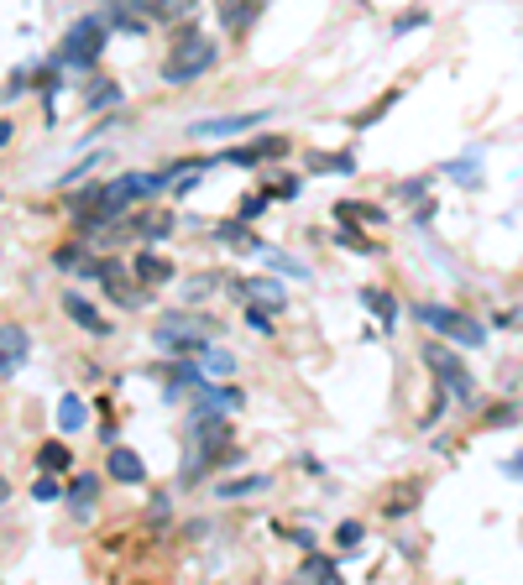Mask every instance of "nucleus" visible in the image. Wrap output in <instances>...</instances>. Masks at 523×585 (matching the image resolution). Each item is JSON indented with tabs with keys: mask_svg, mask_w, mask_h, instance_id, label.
<instances>
[{
	"mask_svg": "<svg viewBox=\"0 0 523 585\" xmlns=\"http://www.w3.org/2000/svg\"><path fill=\"white\" fill-rule=\"evenodd\" d=\"M215 335H220V324L210 314H189V309L163 314V319H157V330H152L157 350H168V356H199Z\"/></svg>",
	"mask_w": 523,
	"mask_h": 585,
	"instance_id": "nucleus-1",
	"label": "nucleus"
},
{
	"mask_svg": "<svg viewBox=\"0 0 523 585\" xmlns=\"http://www.w3.org/2000/svg\"><path fill=\"white\" fill-rule=\"evenodd\" d=\"M215 68V42L210 32H199V27H184L173 37V48H168V63H163V79L168 84H194L204 79Z\"/></svg>",
	"mask_w": 523,
	"mask_h": 585,
	"instance_id": "nucleus-2",
	"label": "nucleus"
},
{
	"mask_svg": "<svg viewBox=\"0 0 523 585\" xmlns=\"http://www.w3.org/2000/svg\"><path fill=\"white\" fill-rule=\"evenodd\" d=\"M105 42H110V21L84 16V21H74V27H68V37L58 42V58H53V63H58V68H74V74H84V68L100 63Z\"/></svg>",
	"mask_w": 523,
	"mask_h": 585,
	"instance_id": "nucleus-3",
	"label": "nucleus"
},
{
	"mask_svg": "<svg viewBox=\"0 0 523 585\" xmlns=\"http://www.w3.org/2000/svg\"><path fill=\"white\" fill-rule=\"evenodd\" d=\"M414 319L424 324V330H440L445 340H456V345H466V350L487 345V330H482V324H476L471 314H461V309H445V303H419Z\"/></svg>",
	"mask_w": 523,
	"mask_h": 585,
	"instance_id": "nucleus-4",
	"label": "nucleus"
},
{
	"mask_svg": "<svg viewBox=\"0 0 523 585\" xmlns=\"http://www.w3.org/2000/svg\"><path fill=\"white\" fill-rule=\"evenodd\" d=\"M424 361L435 366V382H440V392L450 397V403H471L476 382H471V371L461 366V356H450L445 345H435V340H429V345H424Z\"/></svg>",
	"mask_w": 523,
	"mask_h": 585,
	"instance_id": "nucleus-5",
	"label": "nucleus"
},
{
	"mask_svg": "<svg viewBox=\"0 0 523 585\" xmlns=\"http://www.w3.org/2000/svg\"><path fill=\"white\" fill-rule=\"evenodd\" d=\"M27 356H32V335L21 324H0V377H16Z\"/></svg>",
	"mask_w": 523,
	"mask_h": 585,
	"instance_id": "nucleus-6",
	"label": "nucleus"
},
{
	"mask_svg": "<svg viewBox=\"0 0 523 585\" xmlns=\"http://www.w3.org/2000/svg\"><path fill=\"white\" fill-rule=\"evenodd\" d=\"M283 152H288V136H257V142L225 152L220 162H231V168H252V162H262V157H283Z\"/></svg>",
	"mask_w": 523,
	"mask_h": 585,
	"instance_id": "nucleus-7",
	"label": "nucleus"
},
{
	"mask_svg": "<svg viewBox=\"0 0 523 585\" xmlns=\"http://www.w3.org/2000/svg\"><path fill=\"white\" fill-rule=\"evenodd\" d=\"M231 293H236L241 303H262V309H272V314H278L283 303H288V293L272 283V277H246V283H236Z\"/></svg>",
	"mask_w": 523,
	"mask_h": 585,
	"instance_id": "nucleus-8",
	"label": "nucleus"
},
{
	"mask_svg": "<svg viewBox=\"0 0 523 585\" xmlns=\"http://www.w3.org/2000/svg\"><path fill=\"white\" fill-rule=\"evenodd\" d=\"M257 121H267L262 110H252V115H220V121H194V136H199V142H215V136H241V131H252Z\"/></svg>",
	"mask_w": 523,
	"mask_h": 585,
	"instance_id": "nucleus-9",
	"label": "nucleus"
},
{
	"mask_svg": "<svg viewBox=\"0 0 523 585\" xmlns=\"http://www.w3.org/2000/svg\"><path fill=\"white\" fill-rule=\"evenodd\" d=\"M63 314L74 319L84 335H110V319H105V314H100L89 298H79V293H63Z\"/></svg>",
	"mask_w": 523,
	"mask_h": 585,
	"instance_id": "nucleus-10",
	"label": "nucleus"
},
{
	"mask_svg": "<svg viewBox=\"0 0 523 585\" xmlns=\"http://www.w3.org/2000/svg\"><path fill=\"white\" fill-rule=\"evenodd\" d=\"M246 403V397L236 392V387H215L210 377H204V387H199V403H194V413H236Z\"/></svg>",
	"mask_w": 523,
	"mask_h": 585,
	"instance_id": "nucleus-11",
	"label": "nucleus"
},
{
	"mask_svg": "<svg viewBox=\"0 0 523 585\" xmlns=\"http://www.w3.org/2000/svg\"><path fill=\"white\" fill-rule=\"evenodd\" d=\"M110 476L126 481V486H142L147 481V465H142V455H136L131 444H116V450H110Z\"/></svg>",
	"mask_w": 523,
	"mask_h": 585,
	"instance_id": "nucleus-12",
	"label": "nucleus"
},
{
	"mask_svg": "<svg viewBox=\"0 0 523 585\" xmlns=\"http://www.w3.org/2000/svg\"><path fill=\"white\" fill-rule=\"evenodd\" d=\"M215 236L231 246V251H267V241L257 236V230H246V220L236 215V220H225V225H215Z\"/></svg>",
	"mask_w": 523,
	"mask_h": 585,
	"instance_id": "nucleus-13",
	"label": "nucleus"
},
{
	"mask_svg": "<svg viewBox=\"0 0 523 585\" xmlns=\"http://www.w3.org/2000/svg\"><path fill=\"white\" fill-rule=\"evenodd\" d=\"M220 6V21H225V32H246L257 21V11H262V0H215Z\"/></svg>",
	"mask_w": 523,
	"mask_h": 585,
	"instance_id": "nucleus-14",
	"label": "nucleus"
},
{
	"mask_svg": "<svg viewBox=\"0 0 523 585\" xmlns=\"http://www.w3.org/2000/svg\"><path fill=\"white\" fill-rule=\"evenodd\" d=\"M382 220H388V215H382V209L377 204H361V199H340L335 204V225H382Z\"/></svg>",
	"mask_w": 523,
	"mask_h": 585,
	"instance_id": "nucleus-15",
	"label": "nucleus"
},
{
	"mask_svg": "<svg viewBox=\"0 0 523 585\" xmlns=\"http://www.w3.org/2000/svg\"><path fill=\"white\" fill-rule=\"evenodd\" d=\"M131 272H136V283L157 288V283H168V277H173V262H163V256H157V251H136Z\"/></svg>",
	"mask_w": 523,
	"mask_h": 585,
	"instance_id": "nucleus-16",
	"label": "nucleus"
},
{
	"mask_svg": "<svg viewBox=\"0 0 523 585\" xmlns=\"http://www.w3.org/2000/svg\"><path fill=\"white\" fill-rule=\"evenodd\" d=\"M84 418H89V413H84V397H79V392H63V403H58V429H63V434H79Z\"/></svg>",
	"mask_w": 523,
	"mask_h": 585,
	"instance_id": "nucleus-17",
	"label": "nucleus"
},
{
	"mask_svg": "<svg viewBox=\"0 0 523 585\" xmlns=\"http://www.w3.org/2000/svg\"><path fill=\"white\" fill-rule=\"evenodd\" d=\"M252 491H267V476H236V481H220V486H215V497L241 502V497H252Z\"/></svg>",
	"mask_w": 523,
	"mask_h": 585,
	"instance_id": "nucleus-18",
	"label": "nucleus"
},
{
	"mask_svg": "<svg viewBox=\"0 0 523 585\" xmlns=\"http://www.w3.org/2000/svg\"><path fill=\"white\" fill-rule=\"evenodd\" d=\"M116 100H121V84L116 79H100V84L84 89V110H105V105H116Z\"/></svg>",
	"mask_w": 523,
	"mask_h": 585,
	"instance_id": "nucleus-19",
	"label": "nucleus"
},
{
	"mask_svg": "<svg viewBox=\"0 0 523 585\" xmlns=\"http://www.w3.org/2000/svg\"><path fill=\"white\" fill-rule=\"evenodd\" d=\"M68 460H74V455H68V444L63 439H48V444H42V450H37V465H42V471H68Z\"/></svg>",
	"mask_w": 523,
	"mask_h": 585,
	"instance_id": "nucleus-20",
	"label": "nucleus"
},
{
	"mask_svg": "<svg viewBox=\"0 0 523 585\" xmlns=\"http://www.w3.org/2000/svg\"><path fill=\"white\" fill-rule=\"evenodd\" d=\"M299 575H304V580H340V565H335L330 554H314V549H309V554H304V570H299Z\"/></svg>",
	"mask_w": 523,
	"mask_h": 585,
	"instance_id": "nucleus-21",
	"label": "nucleus"
},
{
	"mask_svg": "<svg viewBox=\"0 0 523 585\" xmlns=\"http://www.w3.org/2000/svg\"><path fill=\"white\" fill-rule=\"evenodd\" d=\"M199 366H204V377H210V382H220V377H231V371H236V361L225 356V350H210V345L199 350Z\"/></svg>",
	"mask_w": 523,
	"mask_h": 585,
	"instance_id": "nucleus-22",
	"label": "nucleus"
},
{
	"mask_svg": "<svg viewBox=\"0 0 523 585\" xmlns=\"http://www.w3.org/2000/svg\"><path fill=\"white\" fill-rule=\"evenodd\" d=\"M136 230H142L147 241H163L168 230H173V215H168V209H147V215L136 220Z\"/></svg>",
	"mask_w": 523,
	"mask_h": 585,
	"instance_id": "nucleus-23",
	"label": "nucleus"
},
{
	"mask_svg": "<svg viewBox=\"0 0 523 585\" xmlns=\"http://www.w3.org/2000/svg\"><path fill=\"white\" fill-rule=\"evenodd\" d=\"M309 168L314 173H356V157L351 152H320V157H309Z\"/></svg>",
	"mask_w": 523,
	"mask_h": 585,
	"instance_id": "nucleus-24",
	"label": "nucleus"
},
{
	"mask_svg": "<svg viewBox=\"0 0 523 585\" xmlns=\"http://www.w3.org/2000/svg\"><path fill=\"white\" fill-rule=\"evenodd\" d=\"M361 303H367V309H377V314H382V324H393V314H398L393 293H382V288H361Z\"/></svg>",
	"mask_w": 523,
	"mask_h": 585,
	"instance_id": "nucleus-25",
	"label": "nucleus"
},
{
	"mask_svg": "<svg viewBox=\"0 0 523 585\" xmlns=\"http://www.w3.org/2000/svg\"><path fill=\"white\" fill-rule=\"evenodd\" d=\"M267 314H272V309H262V303H246V330H257V335H278Z\"/></svg>",
	"mask_w": 523,
	"mask_h": 585,
	"instance_id": "nucleus-26",
	"label": "nucleus"
},
{
	"mask_svg": "<svg viewBox=\"0 0 523 585\" xmlns=\"http://www.w3.org/2000/svg\"><path fill=\"white\" fill-rule=\"evenodd\" d=\"M53 262H58L63 272H79V262H84V246H79V241H63V246H58V256H53Z\"/></svg>",
	"mask_w": 523,
	"mask_h": 585,
	"instance_id": "nucleus-27",
	"label": "nucleus"
},
{
	"mask_svg": "<svg viewBox=\"0 0 523 585\" xmlns=\"http://www.w3.org/2000/svg\"><path fill=\"white\" fill-rule=\"evenodd\" d=\"M518 418H523V413H518L513 403H497V408H487V429H497V424H503V429H513Z\"/></svg>",
	"mask_w": 523,
	"mask_h": 585,
	"instance_id": "nucleus-28",
	"label": "nucleus"
},
{
	"mask_svg": "<svg viewBox=\"0 0 523 585\" xmlns=\"http://www.w3.org/2000/svg\"><path fill=\"white\" fill-rule=\"evenodd\" d=\"M95 491H100V476H79V481H74V507L84 512L89 502H95Z\"/></svg>",
	"mask_w": 523,
	"mask_h": 585,
	"instance_id": "nucleus-29",
	"label": "nucleus"
},
{
	"mask_svg": "<svg viewBox=\"0 0 523 585\" xmlns=\"http://www.w3.org/2000/svg\"><path fill=\"white\" fill-rule=\"evenodd\" d=\"M267 199H272V194H246V199H241V209H236V215H241L246 225H252V220L262 215V209H267Z\"/></svg>",
	"mask_w": 523,
	"mask_h": 585,
	"instance_id": "nucleus-30",
	"label": "nucleus"
},
{
	"mask_svg": "<svg viewBox=\"0 0 523 585\" xmlns=\"http://www.w3.org/2000/svg\"><path fill=\"white\" fill-rule=\"evenodd\" d=\"M32 497H37V502H58V497H63V491H58V481H53V471L32 481Z\"/></svg>",
	"mask_w": 523,
	"mask_h": 585,
	"instance_id": "nucleus-31",
	"label": "nucleus"
},
{
	"mask_svg": "<svg viewBox=\"0 0 523 585\" xmlns=\"http://www.w3.org/2000/svg\"><path fill=\"white\" fill-rule=\"evenodd\" d=\"M361 533H367V528H361V523L351 518V523H340V528H335V544H340V549H356V544H361Z\"/></svg>",
	"mask_w": 523,
	"mask_h": 585,
	"instance_id": "nucleus-32",
	"label": "nucleus"
},
{
	"mask_svg": "<svg viewBox=\"0 0 523 585\" xmlns=\"http://www.w3.org/2000/svg\"><path fill=\"white\" fill-rule=\"evenodd\" d=\"M445 173H450V178H466V183H482V173H476V157H456Z\"/></svg>",
	"mask_w": 523,
	"mask_h": 585,
	"instance_id": "nucleus-33",
	"label": "nucleus"
},
{
	"mask_svg": "<svg viewBox=\"0 0 523 585\" xmlns=\"http://www.w3.org/2000/svg\"><path fill=\"white\" fill-rule=\"evenodd\" d=\"M424 21H429L424 11H403V16L393 21V37H403V32H414V27H424Z\"/></svg>",
	"mask_w": 523,
	"mask_h": 585,
	"instance_id": "nucleus-34",
	"label": "nucleus"
},
{
	"mask_svg": "<svg viewBox=\"0 0 523 585\" xmlns=\"http://www.w3.org/2000/svg\"><path fill=\"white\" fill-rule=\"evenodd\" d=\"M414 491H419V486H398V502H388V512H393V518H398V512H408V507H414Z\"/></svg>",
	"mask_w": 523,
	"mask_h": 585,
	"instance_id": "nucleus-35",
	"label": "nucleus"
},
{
	"mask_svg": "<svg viewBox=\"0 0 523 585\" xmlns=\"http://www.w3.org/2000/svg\"><path fill=\"white\" fill-rule=\"evenodd\" d=\"M11 142V121H0V147H6Z\"/></svg>",
	"mask_w": 523,
	"mask_h": 585,
	"instance_id": "nucleus-36",
	"label": "nucleus"
},
{
	"mask_svg": "<svg viewBox=\"0 0 523 585\" xmlns=\"http://www.w3.org/2000/svg\"><path fill=\"white\" fill-rule=\"evenodd\" d=\"M508 476H518V481H523V460H513V465H508Z\"/></svg>",
	"mask_w": 523,
	"mask_h": 585,
	"instance_id": "nucleus-37",
	"label": "nucleus"
},
{
	"mask_svg": "<svg viewBox=\"0 0 523 585\" xmlns=\"http://www.w3.org/2000/svg\"><path fill=\"white\" fill-rule=\"evenodd\" d=\"M6 497H11V481H6V476H0V502H6Z\"/></svg>",
	"mask_w": 523,
	"mask_h": 585,
	"instance_id": "nucleus-38",
	"label": "nucleus"
}]
</instances>
